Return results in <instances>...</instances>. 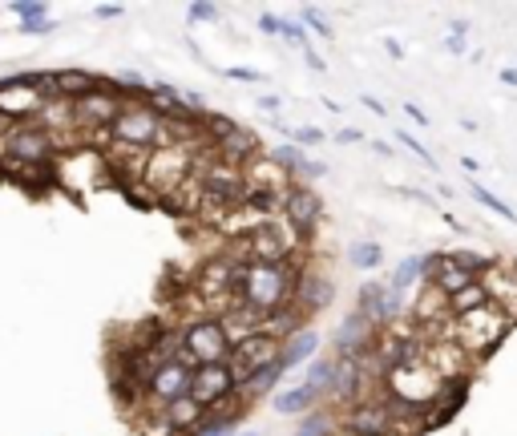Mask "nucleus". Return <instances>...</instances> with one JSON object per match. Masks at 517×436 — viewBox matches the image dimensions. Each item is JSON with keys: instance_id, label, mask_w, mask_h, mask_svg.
I'll return each instance as SVG.
<instances>
[{"instance_id": "nucleus-31", "label": "nucleus", "mask_w": 517, "mask_h": 436, "mask_svg": "<svg viewBox=\"0 0 517 436\" xmlns=\"http://www.w3.org/2000/svg\"><path fill=\"white\" fill-rule=\"evenodd\" d=\"M283 130L291 133V146H319V141H324V130H307V125H299V130H291V125H283Z\"/></svg>"}, {"instance_id": "nucleus-10", "label": "nucleus", "mask_w": 517, "mask_h": 436, "mask_svg": "<svg viewBox=\"0 0 517 436\" xmlns=\"http://www.w3.org/2000/svg\"><path fill=\"white\" fill-rule=\"evenodd\" d=\"M356 311L364 315L376 332H384V327H392V323L400 319L404 303H400V295H396L388 283H364L359 295H356Z\"/></svg>"}, {"instance_id": "nucleus-40", "label": "nucleus", "mask_w": 517, "mask_h": 436, "mask_svg": "<svg viewBox=\"0 0 517 436\" xmlns=\"http://www.w3.org/2000/svg\"><path fill=\"white\" fill-rule=\"evenodd\" d=\"M230 77H235V81H263V73H254V69H230Z\"/></svg>"}, {"instance_id": "nucleus-46", "label": "nucleus", "mask_w": 517, "mask_h": 436, "mask_svg": "<svg viewBox=\"0 0 517 436\" xmlns=\"http://www.w3.org/2000/svg\"><path fill=\"white\" fill-rule=\"evenodd\" d=\"M501 85H517V69H501Z\"/></svg>"}, {"instance_id": "nucleus-15", "label": "nucleus", "mask_w": 517, "mask_h": 436, "mask_svg": "<svg viewBox=\"0 0 517 436\" xmlns=\"http://www.w3.org/2000/svg\"><path fill=\"white\" fill-rule=\"evenodd\" d=\"M125 109V101L117 97L114 85L97 89V93L81 97V101H73V117H77V125H106V130H114L117 114Z\"/></svg>"}, {"instance_id": "nucleus-11", "label": "nucleus", "mask_w": 517, "mask_h": 436, "mask_svg": "<svg viewBox=\"0 0 517 436\" xmlns=\"http://www.w3.org/2000/svg\"><path fill=\"white\" fill-rule=\"evenodd\" d=\"M279 214L287 218V222L299 230V235H311V230H316L319 222H324V198H319V194L311 190L307 182H295L287 194H283Z\"/></svg>"}, {"instance_id": "nucleus-38", "label": "nucleus", "mask_w": 517, "mask_h": 436, "mask_svg": "<svg viewBox=\"0 0 517 436\" xmlns=\"http://www.w3.org/2000/svg\"><path fill=\"white\" fill-rule=\"evenodd\" d=\"M404 114H408L416 125H429V114H424V109H421V105H416V101H408V105H404Z\"/></svg>"}, {"instance_id": "nucleus-34", "label": "nucleus", "mask_w": 517, "mask_h": 436, "mask_svg": "<svg viewBox=\"0 0 517 436\" xmlns=\"http://www.w3.org/2000/svg\"><path fill=\"white\" fill-rule=\"evenodd\" d=\"M396 141H400V146H404V149H412V154L421 157L424 166H437V162H432V157H429V149H424V146H421V141L412 138V133H404V130H400V133H396Z\"/></svg>"}, {"instance_id": "nucleus-3", "label": "nucleus", "mask_w": 517, "mask_h": 436, "mask_svg": "<svg viewBox=\"0 0 517 436\" xmlns=\"http://www.w3.org/2000/svg\"><path fill=\"white\" fill-rule=\"evenodd\" d=\"M109 138L122 141V146H141V149H162L174 146V133H170V122H162L146 101H125V109L117 114Z\"/></svg>"}, {"instance_id": "nucleus-41", "label": "nucleus", "mask_w": 517, "mask_h": 436, "mask_svg": "<svg viewBox=\"0 0 517 436\" xmlns=\"http://www.w3.org/2000/svg\"><path fill=\"white\" fill-rule=\"evenodd\" d=\"M307 69H311V73H324V69H327V65L319 61V52H311V49H307Z\"/></svg>"}, {"instance_id": "nucleus-47", "label": "nucleus", "mask_w": 517, "mask_h": 436, "mask_svg": "<svg viewBox=\"0 0 517 436\" xmlns=\"http://www.w3.org/2000/svg\"><path fill=\"white\" fill-rule=\"evenodd\" d=\"M238 436H259V432H238Z\"/></svg>"}, {"instance_id": "nucleus-1", "label": "nucleus", "mask_w": 517, "mask_h": 436, "mask_svg": "<svg viewBox=\"0 0 517 436\" xmlns=\"http://www.w3.org/2000/svg\"><path fill=\"white\" fill-rule=\"evenodd\" d=\"M299 267L295 262H251L243 275V299L259 311H275V307L291 303V291H295Z\"/></svg>"}, {"instance_id": "nucleus-44", "label": "nucleus", "mask_w": 517, "mask_h": 436, "mask_svg": "<svg viewBox=\"0 0 517 436\" xmlns=\"http://www.w3.org/2000/svg\"><path fill=\"white\" fill-rule=\"evenodd\" d=\"M259 105H263L267 114H275V109H279V97H259Z\"/></svg>"}, {"instance_id": "nucleus-22", "label": "nucleus", "mask_w": 517, "mask_h": 436, "mask_svg": "<svg viewBox=\"0 0 517 436\" xmlns=\"http://www.w3.org/2000/svg\"><path fill=\"white\" fill-rule=\"evenodd\" d=\"M316 351H319V332L316 327H303V332H295L287 343H283V364H287V372L291 367H307L311 359H316Z\"/></svg>"}, {"instance_id": "nucleus-17", "label": "nucleus", "mask_w": 517, "mask_h": 436, "mask_svg": "<svg viewBox=\"0 0 517 436\" xmlns=\"http://www.w3.org/2000/svg\"><path fill=\"white\" fill-rule=\"evenodd\" d=\"M206 416H211V412L202 408L194 396H182V400H174V404L162 408V424H166L170 436H194L202 424H206Z\"/></svg>"}, {"instance_id": "nucleus-16", "label": "nucleus", "mask_w": 517, "mask_h": 436, "mask_svg": "<svg viewBox=\"0 0 517 436\" xmlns=\"http://www.w3.org/2000/svg\"><path fill=\"white\" fill-rule=\"evenodd\" d=\"M376 340H380V332L372 327L368 319L359 311H351L348 319L335 327V335H332V348H335V356H364V351H372L376 348Z\"/></svg>"}, {"instance_id": "nucleus-27", "label": "nucleus", "mask_w": 517, "mask_h": 436, "mask_svg": "<svg viewBox=\"0 0 517 436\" xmlns=\"http://www.w3.org/2000/svg\"><path fill=\"white\" fill-rule=\"evenodd\" d=\"M348 259H351V267H356V270H376V267H384V246L372 243V238H364V243L351 246Z\"/></svg>"}, {"instance_id": "nucleus-24", "label": "nucleus", "mask_w": 517, "mask_h": 436, "mask_svg": "<svg viewBox=\"0 0 517 436\" xmlns=\"http://www.w3.org/2000/svg\"><path fill=\"white\" fill-rule=\"evenodd\" d=\"M332 375H335V356H316L311 364H307V375H303V384L311 388V392L324 400L327 392H332Z\"/></svg>"}, {"instance_id": "nucleus-23", "label": "nucleus", "mask_w": 517, "mask_h": 436, "mask_svg": "<svg viewBox=\"0 0 517 436\" xmlns=\"http://www.w3.org/2000/svg\"><path fill=\"white\" fill-rule=\"evenodd\" d=\"M295 436H343V428L335 420V412L316 408V412H307V416H299Z\"/></svg>"}, {"instance_id": "nucleus-36", "label": "nucleus", "mask_w": 517, "mask_h": 436, "mask_svg": "<svg viewBox=\"0 0 517 436\" xmlns=\"http://www.w3.org/2000/svg\"><path fill=\"white\" fill-rule=\"evenodd\" d=\"M53 20L44 17V20H25V25H20V33H28V36H44V33H53Z\"/></svg>"}, {"instance_id": "nucleus-9", "label": "nucleus", "mask_w": 517, "mask_h": 436, "mask_svg": "<svg viewBox=\"0 0 517 436\" xmlns=\"http://www.w3.org/2000/svg\"><path fill=\"white\" fill-rule=\"evenodd\" d=\"M235 392H238V384H235V375H230V364H202V367H194L190 396L206 412L219 408V404H227V400H235Z\"/></svg>"}, {"instance_id": "nucleus-8", "label": "nucleus", "mask_w": 517, "mask_h": 436, "mask_svg": "<svg viewBox=\"0 0 517 436\" xmlns=\"http://www.w3.org/2000/svg\"><path fill=\"white\" fill-rule=\"evenodd\" d=\"M340 428L343 436H396V420L392 412H388V400L384 392L380 396H364V400H356L348 412H340Z\"/></svg>"}, {"instance_id": "nucleus-12", "label": "nucleus", "mask_w": 517, "mask_h": 436, "mask_svg": "<svg viewBox=\"0 0 517 436\" xmlns=\"http://www.w3.org/2000/svg\"><path fill=\"white\" fill-rule=\"evenodd\" d=\"M190 380H194V367L186 364V359H170V364L154 367V375H149V384H146V396L166 408V404L190 396Z\"/></svg>"}, {"instance_id": "nucleus-32", "label": "nucleus", "mask_w": 517, "mask_h": 436, "mask_svg": "<svg viewBox=\"0 0 517 436\" xmlns=\"http://www.w3.org/2000/svg\"><path fill=\"white\" fill-rule=\"evenodd\" d=\"M12 12L20 17V25H25V20H44V17H49V9H44V4H33V0H20V4H12Z\"/></svg>"}, {"instance_id": "nucleus-45", "label": "nucleus", "mask_w": 517, "mask_h": 436, "mask_svg": "<svg viewBox=\"0 0 517 436\" xmlns=\"http://www.w3.org/2000/svg\"><path fill=\"white\" fill-rule=\"evenodd\" d=\"M359 101H364V105H368V109H372V114H384V105H380V101H376V97H359Z\"/></svg>"}, {"instance_id": "nucleus-26", "label": "nucleus", "mask_w": 517, "mask_h": 436, "mask_svg": "<svg viewBox=\"0 0 517 436\" xmlns=\"http://www.w3.org/2000/svg\"><path fill=\"white\" fill-rule=\"evenodd\" d=\"M421 283V254H408V259L400 262V267L392 270V279H388V287L396 291V295H404L408 287H416Z\"/></svg>"}, {"instance_id": "nucleus-5", "label": "nucleus", "mask_w": 517, "mask_h": 436, "mask_svg": "<svg viewBox=\"0 0 517 436\" xmlns=\"http://www.w3.org/2000/svg\"><path fill=\"white\" fill-rule=\"evenodd\" d=\"M182 359L190 367L202 364H227L230 359V340L219 315H198L182 327Z\"/></svg>"}, {"instance_id": "nucleus-33", "label": "nucleus", "mask_w": 517, "mask_h": 436, "mask_svg": "<svg viewBox=\"0 0 517 436\" xmlns=\"http://www.w3.org/2000/svg\"><path fill=\"white\" fill-rule=\"evenodd\" d=\"M303 25L311 28V33H316V36H324V41H332V28H327V20L319 17L316 9H303Z\"/></svg>"}, {"instance_id": "nucleus-42", "label": "nucleus", "mask_w": 517, "mask_h": 436, "mask_svg": "<svg viewBox=\"0 0 517 436\" xmlns=\"http://www.w3.org/2000/svg\"><path fill=\"white\" fill-rule=\"evenodd\" d=\"M335 141H343V146H351V141H359V130H340V133H335Z\"/></svg>"}, {"instance_id": "nucleus-21", "label": "nucleus", "mask_w": 517, "mask_h": 436, "mask_svg": "<svg viewBox=\"0 0 517 436\" xmlns=\"http://www.w3.org/2000/svg\"><path fill=\"white\" fill-rule=\"evenodd\" d=\"M271 404H275L279 416H307V412H316L319 396L311 392L307 384H291V388H283V392H275Z\"/></svg>"}, {"instance_id": "nucleus-39", "label": "nucleus", "mask_w": 517, "mask_h": 436, "mask_svg": "<svg viewBox=\"0 0 517 436\" xmlns=\"http://www.w3.org/2000/svg\"><path fill=\"white\" fill-rule=\"evenodd\" d=\"M97 17H101V20H117V17H122V4H97Z\"/></svg>"}, {"instance_id": "nucleus-4", "label": "nucleus", "mask_w": 517, "mask_h": 436, "mask_svg": "<svg viewBox=\"0 0 517 436\" xmlns=\"http://www.w3.org/2000/svg\"><path fill=\"white\" fill-rule=\"evenodd\" d=\"M190 174H194V141H174V146H162L149 154L141 182L158 198H170Z\"/></svg>"}, {"instance_id": "nucleus-30", "label": "nucleus", "mask_w": 517, "mask_h": 436, "mask_svg": "<svg viewBox=\"0 0 517 436\" xmlns=\"http://www.w3.org/2000/svg\"><path fill=\"white\" fill-rule=\"evenodd\" d=\"M279 36H283L287 44H295V49L307 52V28L299 25V20H279Z\"/></svg>"}, {"instance_id": "nucleus-35", "label": "nucleus", "mask_w": 517, "mask_h": 436, "mask_svg": "<svg viewBox=\"0 0 517 436\" xmlns=\"http://www.w3.org/2000/svg\"><path fill=\"white\" fill-rule=\"evenodd\" d=\"M186 17H190V25H194V20H214V17H219V9H214V4H206V0H198V4H190V9H186Z\"/></svg>"}, {"instance_id": "nucleus-14", "label": "nucleus", "mask_w": 517, "mask_h": 436, "mask_svg": "<svg viewBox=\"0 0 517 436\" xmlns=\"http://www.w3.org/2000/svg\"><path fill=\"white\" fill-rule=\"evenodd\" d=\"M332 299H335V283L327 279V275H319V270H299L295 291H291V307H295L303 319L319 315Z\"/></svg>"}, {"instance_id": "nucleus-18", "label": "nucleus", "mask_w": 517, "mask_h": 436, "mask_svg": "<svg viewBox=\"0 0 517 436\" xmlns=\"http://www.w3.org/2000/svg\"><path fill=\"white\" fill-rule=\"evenodd\" d=\"M214 154L222 157V162H230V166H246V162H254V149H259V133H251L246 125H235V130L227 133V138L219 141V146H211Z\"/></svg>"}, {"instance_id": "nucleus-37", "label": "nucleus", "mask_w": 517, "mask_h": 436, "mask_svg": "<svg viewBox=\"0 0 517 436\" xmlns=\"http://www.w3.org/2000/svg\"><path fill=\"white\" fill-rule=\"evenodd\" d=\"M259 33H263V36H279V17H271V12H259Z\"/></svg>"}, {"instance_id": "nucleus-25", "label": "nucleus", "mask_w": 517, "mask_h": 436, "mask_svg": "<svg viewBox=\"0 0 517 436\" xmlns=\"http://www.w3.org/2000/svg\"><path fill=\"white\" fill-rule=\"evenodd\" d=\"M485 303H489V291H485L481 279H477L473 287H464V291H456V295H448V315H453V319H461V315H469V311H481Z\"/></svg>"}, {"instance_id": "nucleus-28", "label": "nucleus", "mask_w": 517, "mask_h": 436, "mask_svg": "<svg viewBox=\"0 0 517 436\" xmlns=\"http://www.w3.org/2000/svg\"><path fill=\"white\" fill-rule=\"evenodd\" d=\"M238 420H243V408H235L230 416H206V424L198 428L194 436H238Z\"/></svg>"}, {"instance_id": "nucleus-13", "label": "nucleus", "mask_w": 517, "mask_h": 436, "mask_svg": "<svg viewBox=\"0 0 517 436\" xmlns=\"http://www.w3.org/2000/svg\"><path fill=\"white\" fill-rule=\"evenodd\" d=\"M243 182H246V194H267V198H279L295 186V178L287 174V170L275 162L271 154L267 157H254V162H246L243 166Z\"/></svg>"}, {"instance_id": "nucleus-6", "label": "nucleus", "mask_w": 517, "mask_h": 436, "mask_svg": "<svg viewBox=\"0 0 517 436\" xmlns=\"http://www.w3.org/2000/svg\"><path fill=\"white\" fill-rule=\"evenodd\" d=\"M57 154V138L36 122H20L4 133V157L12 162V170L25 166H49Z\"/></svg>"}, {"instance_id": "nucleus-19", "label": "nucleus", "mask_w": 517, "mask_h": 436, "mask_svg": "<svg viewBox=\"0 0 517 436\" xmlns=\"http://www.w3.org/2000/svg\"><path fill=\"white\" fill-rule=\"evenodd\" d=\"M464 396H469V380H445V384H440V392H437V400L424 408V416H429V420H424V428L445 424V420L464 404Z\"/></svg>"}, {"instance_id": "nucleus-43", "label": "nucleus", "mask_w": 517, "mask_h": 436, "mask_svg": "<svg viewBox=\"0 0 517 436\" xmlns=\"http://www.w3.org/2000/svg\"><path fill=\"white\" fill-rule=\"evenodd\" d=\"M464 33H469V25H464V20H456L453 33H448V36H453V41H464Z\"/></svg>"}, {"instance_id": "nucleus-2", "label": "nucleus", "mask_w": 517, "mask_h": 436, "mask_svg": "<svg viewBox=\"0 0 517 436\" xmlns=\"http://www.w3.org/2000/svg\"><path fill=\"white\" fill-rule=\"evenodd\" d=\"M509 323H513L509 311H501L497 303H485L481 311H469L448 323V340H456L464 351H473V356H489L501 343V335L509 332Z\"/></svg>"}, {"instance_id": "nucleus-7", "label": "nucleus", "mask_w": 517, "mask_h": 436, "mask_svg": "<svg viewBox=\"0 0 517 436\" xmlns=\"http://www.w3.org/2000/svg\"><path fill=\"white\" fill-rule=\"evenodd\" d=\"M440 384H445V380H440L424 359L421 364H408V367H396V372L384 375V392L400 404H412V408H429V404L437 400Z\"/></svg>"}, {"instance_id": "nucleus-29", "label": "nucleus", "mask_w": 517, "mask_h": 436, "mask_svg": "<svg viewBox=\"0 0 517 436\" xmlns=\"http://www.w3.org/2000/svg\"><path fill=\"white\" fill-rule=\"evenodd\" d=\"M469 190H473V198L481 202L485 210H493V214H501V218H513V210H509L505 202L497 198V194H489V190H485V186H469Z\"/></svg>"}, {"instance_id": "nucleus-20", "label": "nucleus", "mask_w": 517, "mask_h": 436, "mask_svg": "<svg viewBox=\"0 0 517 436\" xmlns=\"http://www.w3.org/2000/svg\"><path fill=\"white\" fill-rule=\"evenodd\" d=\"M481 279V275H473L469 267H461V262L453 259V254L445 251V262H440V270H437V279H432V287L440 291V295H456V291H464V287H473V283Z\"/></svg>"}]
</instances>
